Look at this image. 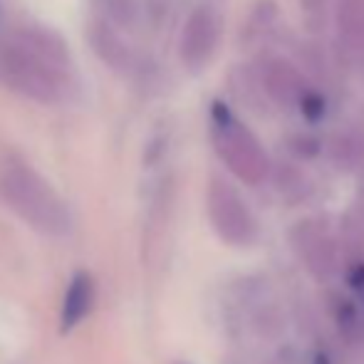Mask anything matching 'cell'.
I'll return each mask as SVG.
<instances>
[{
    "instance_id": "9c48e42d",
    "label": "cell",
    "mask_w": 364,
    "mask_h": 364,
    "mask_svg": "<svg viewBox=\"0 0 364 364\" xmlns=\"http://www.w3.org/2000/svg\"><path fill=\"white\" fill-rule=\"evenodd\" d=\"M90 38H92V45L97 48V53H100V58L105 60L112 70H119V73L132 70L134 55H132V50L127 48V43L114 33V28H112L107 20L105 23H97L95 28H92Z\"/></svg>"
},
{
    "instance_id": "ba28073f",
    "label": "cell",
    "mask_w": 364,
    "mask_h": 364,
    "mask_svg": "<svg viewBox=\"0 0 364 364\" xmlns=\"http://www.w3.org/2000/svg\"><path fill=\"white\" fill-rule=\"evenodd\" d=\"M295 245L300 248V253H305V260L315 273L327 275L335 268V258H332V245L327 240V235L317 228L312 220H305L295 228L292 233Z\"/></svg>"
},
{
    "instance_id": "8992f818",
    "label": "cell",
    "mask_w": 364,
    "mask_h": 364,
    "mask_svg": "<svg viewBox=\"0 0 364 364\" xmlns=\"http://www.w3.org/2000/svg\"><path fill=\"white\" fill-rule=\"evenodd\" d=\"M258 77H260V90H265V95L280 107L302 109L312 95V90L307 87L300 70L283 58H265L260 63Z\"/></svg>"
},
{
    "instance_id": "277c9868",
    "label": "cell",
    "mask_w": 364,
    "mask_h": 364,
    "mask_svg": "<svg viewBox=\"0 0 364 364\" xmlns=\"http://www.w3.org/2000/svg\"><path fill=\"white\" fill-rule=\"evenodd\" d=\"M206 206L213 228L225 243L248 245L258 238V223L253 213L228 181L218 176L211 178L206 191Z\"/></svg>"
},
{
    "instance_id": "9a60e30c",
    "label": "cell",
    "mask_w": 364,
    "mask_h": 364,
    "mask_svg": "<svg viewBox=\"0 0 364 364\" xmlns=\"http://www.w3.org/2000/svg\"><path fill=\"white\" fill-rule=\"evenodd\" d=\"M362 295H364V292H362Z\"/></svg>"
},
{
    "instance_id": "52a82bcc",
    "label": "cell",
    "mask_w": 364,
    "mask_h": 364,
    "mask_svg": "<svg viewBox=\"0 0 364 364\" xmlns=\"http://www.w3.org/2000/svg\"><path fill=\"white\" fill-rule=\"evenodd\" d=\"M95 307V278L87 270H77L70 278L68 290L63 297V310H60V330L70 332L85 322V317Z\"/></svg>"
},
{
    "instance_id": "4fadbf2b",
    "label": "cell",
    "mask_w": 364,
    "mask_h": 364,
    "mask_svg": "<svg viewBox=\"0 0 364 364\" xmlns=\"http://www.w3.org/2000/svg\"><path fill=\"white\" fill-rule=\"evenodd\" d=\"M347 283H350L352 290L364 292V260H357V263L347 270Z\"/></svg>"
},
{
    "instance_id": "5b68a950",
    "label": "cell",
    "mask_w": 364,
    "mask_h": 364,
    "mask_svg": "<svg viewBox=\"0 0 364 364\" xmlns=\"http://www.w3.org/2000/svg\"><path fill=\"white\" fill-rule=\"evenodd\" d=\"M218 45V15L208 5H198L191 10L181 30V63L188 73H201L211 63Z\"/></svg>"
},
{
    "instance_id": "8fae6325",
    "label": "cell",
    "mask_w": 364,
    "mask_h": 364,
    "mask_svg": "<svg viewBox=\"0 0 364 364\" xmlns=\"http://www.w3.org/2000/svg\"><path fill=\"white\" fill-rule=\"evenodd\" d=\"M100 5L119 25H132L136 18V0H100Z\"/></svg>"
},
{
    "instance_id": "5bb4252c",
    "label": "cell",
    "mask_w": 364,
    "mask_h": 364,
    "mask_svg": "<svg viewBox=\"0 0 364 364\" xmlns=\"http://www.w3.org/2000/svg\"><path fill=\"white\" fill-rule=\"evenodd\" d=\"M312 364H332V362H330V357H327L325 352H317L315 360H312Z\"/></svg>"
},
{
    "instance_id": "3957f363",
    "label": "cell",
    "mask_w": 364,
    "mask_h": 364,
    "mask_svg": "<svg viewBox=\"0 0 364 364\" xmlns=\"http://www.w3.org/2000/svg\"><path fill=\"white\" fill-rule=\"evenodd\" d=\"M211 139L218 156L240 181L255 186L268 176L270 161L263 144L223 102L211 107Z\"/></svg>"
},
{
    "instance_id": "7a4b0ae2",
    "label": "cell",
    "mask_w": 364,
    "mask_h": 364,
    "mask_svg": "<svg viewBox=\"0 0 364 364\" xmlns=\"http://www.w3.org/2000/svg\"><path fill=\"white\" fill-rule=\"evenodd\" d=\"M0 193L8 208L30 228L50 238H63L73 230V216L60 193L23 161H10L0 173Z\"/></svg>"
},
{
    "instance_id": "6da1fadb",
    "label": "cell",
    "mask_w": 364,
    "mask_h": 364,
    "mask_svg": "<svg viewBox=\"0 0 364 364\" xmlns=\"http://www.w3.org/2000/svg\"><path fill=\"white\" fill-rule=\"evenodd\" d=\"M0 82L43 105H63L77 95V70L58 33L25 25L0 33Z\"/></svg>"
},
{
    "instance_id": "30bf717a",
    "label": "cell",
    "mask_w": 364,
    "mask_h": 364,
    "mask_svg": "<svg viewBox=\"0 0 364 364\" xmlns=\"http://www.w3.org/2000/svg\"><path fill=\"white\" fill-rule=\"evenodd\" d=\"M337 30L347 48L355 53H364V0L337 3Z\"/></svg>"
},
{
    "instance_id": "7c38bea8",
    "label": "cell",
    "mask_w": 364,
    "mask_h": 364,
    "mask_svg": "<svg viewBox=\"0 0 364 364\" xmlns=\"http://www.w3.org/2000/svg\"><path fill=\"white\" fill-rule=\"evenodd\" d=\"M337 325H340L342 335L355 337L357 330H360V315H357L355 305L350 300H342L340 307H337Z\"/></svg>"
}]
</instances>
